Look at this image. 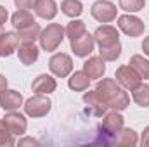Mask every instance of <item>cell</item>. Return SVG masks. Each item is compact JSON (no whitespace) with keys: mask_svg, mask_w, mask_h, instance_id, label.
Returning <instances> with one entry per match:
<instances>
[{"mask_svg":"<svg viewBox=\"0 0 149 147\" xmlns=\"http://www.w3.org/2000/svg\"><path fill=\"white\" fill-rule=\"evenodd\" d=\"M95 90L102 97V101L108 104V107L113 111H125L130 106V95L125 92V88L113 78H102L97 81Z\"/></svg>","mask_w":149,"mask_h":147,"instance_id":"obj_1","label":"cell"},{"mask_svg":"<svg viewBox=\"0 0 149 147\" xmlns=\"http://www.w3.org/2000/svg\"><path fill=\"white\" fill-rule=\"evenodd\" d=\"M64 38H66L64 28L57 23H50L40 31V37H38L40 49L45 50V52H54V50L59 49V45L63 43Z\"/></svg>","mask_w":149,"mask_h":147,"instance_id":"obj_2","label":"cell"},{"mask_svg":"<svg viewBox=\"0 0 149 147\" xmlns=\"http://www.w3.org/2000/svg\"><path fill=\"white\" fill-rule=\"evenodd\" d=\"M23 107H24L26 116H30V118H43V116H47L50 112V109H52V101L47 95L35 94L33 97H30L23 104Z\"/></svg>","mask_w":149,"mask_h":147,"instance_id":"obj_3","label":"cell"},{"mask_svg":"<svg viewBox=\"0 0 149 147\" xmlns=\"http://www.w3.org/2000/svg\"><path fill=\"white\" fill-rule=\"evenodd\" d=\"M116 24H118V28H120V31H123L127 37L130 38H135V37H141V35H144V30H146V24H144V21L141 19V17H137V16H134V14H121V16H118L116 17Z\"/></svg>","mask_w":149,"mask_h":147,"instance_id":"obj_4","label":"cell"},{"mask_svg":"<svg viewBox=\"0 0 149 147\" xmlns=\"http://www.w3.org/2000/svg\"><path fill=\"white\" fill-rule=\"evenodd\" d=\"M49 69L57 78H68L73 73V59L64 52H57L49 59Z\"/></svg>","mask_w":149,"mask_h":147,"instance_id":"obj_5","label":"cell"},{"mask_svg":"<svg viewBox=\"0 0 149 147\" xmlns=\"http://www.w3.org/2000/svg\"><path fill=\"white\" fill-rule=\"evenodd\" d=\"M90 14H92V17L95 21L108 24V23H113L118 17V9L109 0H97L90 7Z\"/></svg>","mask_w":149,"mask_h":147,"instance_id":"obj_6","label":"cell"},{"mask_svg":"<svg viewBox=\"0 0 149 147\" xmlns=\"http://www.w3.org/2000/svg\"><path fill=\"white\" fill-rule=\"evenodd\" d=\"M114 78H116V81L125 88V90H134V88H137L141 83H142V78L139 76V73L130 66V64H123V66H120L118 69H116V73H114Z\"/></svg>","mask_w":149,"mask_h":147,"instance_id":"obj_7","label":"cell"},{"mask_svg":"<svg viewBox=\"0 0 149 147\" xmlns=\"http://www.w3.org/2000/svg\"><path fill=\"white\" fill-rule=\"evenodd\" d=\"M94 40H95V43H97L99 49L111 47V45L120 42V33H118V30L114 26H111V24H102V26H99L94 31Z\"/></svg>","mask_w":149,"mask_h":147,"instance_id":"obj_8","label":"cell"},{"mask_svg":"<svg viewBox=\"0 0 149 147\" xmlns=\"http://www.w3.org/2000/svg\"><path fill=\"white\" fill-rule=\"evenodd\" d=\"M94 47H95V40H94V35L90 33H83L81 37L71 40V52H73L76 57H88L92 52H94Z\"/></svg>","mask_w":149,"mask_h":147,"instance_id":"obj_9","label":"cell"},{"mask_svg":"<svg viewBox=\"0 0 149 147\" xmlns=\"http://www.w3.org/2000/svg\"><path fill=\"white\" fill-rule=\"evenodd\" d=\"M5 125L9 126V130L12 132V135H24L26 130H28V121H26V116L17 112V111H7L5 118H3Z\"/></svg>","mask_w":149,"mask_h":147,"instance_id":"obj_10","label":"cell"},{"mask_svg":"<svg viewBox=\"0 0 149 147\" xmlns=\"http://www.w3.org/2000/svg\"><path fill=\"white\" fill-rule=\"evenodd\" d=\"M125 126V118L120 114V111H111L104 114L102 119V132L108 137H114L121 128Z\"/></svg>","mask_w":149,"mask_h":147,"instance_id":"obj_11","label":"cell"},{"mask_svg":"<svg viewBox=\"0 0 149 147\" xmlns=\"http://www.w3.org/2000/svg\"><path fill=\"white\" fill-rule=\"evenodd\" d=\"M83 71L90 80H101L106 73V61L101 55H88V59L83 62Z\"/></svg>","mask_w":149,"mask_h":147,"instance_id":"obj_12","label":"cell"},{"mask_svg":"<svg viewBox=\"0 0 149 147\" xmlns=\"http://www.w3.org/2000/svg\"><path fill=\"white\" fill-rule=\"evenodd\" d=\"M40 49L35 45V42H19L17 45V57L24 66H31L38 61Z\"/></svg>","mask_w":149,"mask_h":147,"instance_id":"obj_13","label":"cell"},{"mask_svg":"<svg viewBox=\"0 0 149 147\" xmlns=\"http://www.w3.org/2000/svg\"><path fill=\"white\" fill-rule=\"evenodd\" d=\"M23 95L17 90L5 88L3 92H0V107L3 111H17L23 106Z\"/></svg>","mask_w":149,"mask_h":147,"instance_id":"obj_14","label":"cell"},{"mask_svg":"<svg viewBox=\"0 0 149 147\" xmlns=\"http://www.w3.org/2000/svg\"><path fill=\"white\" fill-rule=\"evenodd\" d=\"M31 88L35 94H42V95H49L52 92H56L57 88V81L56 78H52L50 74H38L31 83Z\"/></svg>","mask_w":149,"mask_h":147,"instance_id":"obj_15","label":"cell"},{"mask_svg":"<svg viewBox=\"0 0 149 147\" xmlns=\"http://www.w3.org/2000/svg\"><path fill=\"white\" fill-rule=\"evenodd\" d=\"M83 102L88 106V107H92L94 109V114L95 116H104L106 112H108V104L102 101V97L99 95V92L97 90H88V92H85L83 94Z\"/></svg>","mask_w":149,"mask_h":147,"instance_id":"obj_16","label":"cell"},{"mask_svg":"<svg viewBox=\"0 0 149 147\" xmlns=\"http://www.w3.org/2000/svg\"><path fill=\"white\" fill-rule=\"evenodd\" d=\"M33 10L38 17L45 21H52L57 16V3L56 0H35Z\"/></svg>","mask_w":149,"mask_h":147,"instance_id":"obj_17","label":"cell"},{"mask_svg":"<svg viewBox=\"0 0 149 147\" xmlns=\"http://www.w3.org/2000/svg\"><path fill=\"white\" fill-rule=\"evenodd\" d=\"M19 38L12 31H3L0 37V57H9L14 52H17Z\"/></svg>","mask_w":149,"mask_h":147,"instance_id":"obj_18","label":"cell"},{"mask_svg":"<svg viewBox=\"0 0 149 147\" xmlns=\"http://www.w3.org/2000/svg\"><path fill=\"white\" fill-rule=\"evenodd\" d=\"M68 87L73 90V92H85L88 90L90 87V78L87 76V73L81 69V71H74L70 74L68 78Z\"/></svg>","mask_w":149,"mask_h":147,"instance_id":"obj_19","label":"cell"},{"mask_svg":"<svg viewBox=\"0 0 149 147\" xmlns=\"http://www.w3.org/2000/svg\"><path fill=\"white\" fill-rule=\"evenodd\" d=\"M113 142L118 144V146H127V147H134L139 144V137H137V132L132 130V128H121L114 137H113Z\"/></svg>","mask_w":149,"mask_h":147,"instance_id":"obj_20","label":"cell"},{"mask_svg":"<svg viewBox=\"0 0 149 147\" xmlns=\"http://www.w3.org/2000/svg\"><path fill=\"white\" fill-rule=\"evenodd\" d=\"M10 23H12L14 30H21V28H26V26H30V24H33V23H37V21H35L33 14H31L30 10L17 9V10L12 14V17H10Z\"/></svg>","mask_w":149,"mask_h":147,"instance_id":"obj_21","label":"cell"},{"mask_svg":"<svg viewBox=\"0 0 149 147\" xmlns=\"http://www.w3.org/2000/svg\"><path fill=\"white\" fill-rule=\"evenodd\" d=\"M128 64L139 73V76L142 80H149V59H146L141 54H135V55L130 57V62Z\"/></svg>","mask_w":149,"mask_h":147,"instance_id":"obj_22","label":"cell"},{"mask_svg":"<svg viewBox=\"0 0 149 147\" xmlns=\"http://www.w3.org/2000/svg\"><path fill=\"white\" fill-rule=\"evenodd\" d=\"M61 12L71 19H76L83 12V5L80 0H63L61 2Z\"/></svg>","mask_w":149,"mask_h":147,"instance_id":"obj_23","label":"cell"},{"mask_svg":"<svg viewBox=\"0 0 149 147\" xmlns=\"http://www.w3.org/2000/svg\"><path fill=\"white\" fill-rule=\"evenodd\" d=\"M40 31H42L40 24H38V23H33V24H30V26H26V28L16 30V35L19 38V42H35V40H38V37H40Z\"/></svg>","mask_w":149,"mask_h":147,"instance_id":"obj_24","label":"cell"},{"mask_svg":"<svg viewBox=\"0 0 149 147\" xmlns=\"http://www.w3.org/2000/svg\"><path fill=\"white\" fill-rule=\"evenodd\" d=\"M132 99L137 106L141 107H149V85L148 83H141L137 88L132 90Z\"/></svg>","mask_w":149,"mask_h":147,"instance_id":"obj_25","label":"cell"},{"mask_svg":"<svg viewBox=\"0 0 149 147\" xmlns=\"http://www.w3.org/2000/svg\"><path fill=\"white\" fill-rule=\"evenodd\" d=\"M64 31H66V37L70 38V42H71V40H74V38L81 37V35L87 31V28H85V23H83V21L73 19L71 23H68V26L64 28Z\"/></svg>","mask_w":149,"mask_h":147,"instance_id":"obj_26","label":"cell"},{"mask_svg":"<svg viewBox=\"0 0 149 147\" xmlns=\"http://www.w3.org/2000/svg\"><path fill=\"white\" fill-rule=\"evenodd\" d=\"M99 55L104 59V61H116L120 55H121V43L118 42V43H114L111 47H102V49H99Z\"/></svg>","mask_w":149,"mask_h":147,"instance_id":"obj_27","label":"cell"},{"mask_svg":"<svg viewBox=\"0 0 149 147\" xmlns=\"http://www.w3.org/2000/svg\"><path fill=\"white\" fill-rule=\"evenodd\" d=\"M118 5L121 10L128 12V14H134V12H139L144 9L146 5V0H118Z\"/></svg>","mask_w":149,"mask_h":147,"instance_id":"obj_28","label":"cell"},{"mask_svg":"<svg viewBox=\"0 0 149 147\" xmlns=\"http://www.w3.org/2000/svg\"><path fill=\"white\" fill-rule=\"evenodd\" d=\"M16 140H14V135L12 132L9 130V126L5 125L3 119H0V147L3 146H14Z\"/></svg>","mask_w":149,"mask_h":147,"instance_id":"obj_29","label":"cell"},{"mask_svg":"<svg viewBox=\"0 0 149 147\" xmlns=\"http://www.w3.org/2000/svg\"><path fill=\"white\" fill-rule=\"evenodd\" d=\"M14 3H16V7H17V9L30 10V9H33V5H35V0H14Z\"/></svg>","mask_w":149,"mask_h":147,"instance_id":"obj_30","label":"cell"},{"mask_svg":"<svg viewBox=\"0 0 149 147\" xmlns=\"http://www.w3.org/2000/svg\"><path fill=\"white\" fill-rule=\"evenodd\" d=\"M141 146L149 147V126L144 128V132H142V135H141Z\"/></svg>","mask_w":149,"mask_h":147,"instance_id":"obj_31","label":"cell"},{"mask_svg":"<svg viewBox=\"0 0 149 147\" xmlns=\"http://www.w3.org/2000/svg\"><path fill=\"white\" fill-rule=\"evenodd\" d=\"M7 17H9V12L3 5H0V26H3L7 23Z\"/></svg>","mask_w":149,"mask_h":147,"instance_id":"obj_32","label":"cell"},{"mask_svg":"<svg viewBox=\"0 0 149 147\" xmlns=\"http://www.w3.org/2000/svg\"><path fill=\"white\" fill-rule=\"evenodd\" d=\"M26 144H31V146H40V142L31 139V137H26V139H21L19 140V146H26Z\"/></svg>","mask_w":149,"mask_h":147,"instance_id":"obj_33","label":"cell"},{"mask_svg":"<svg viewBox=\"0 0 149 147\" xmlns=\"http://www.w3.org/2000/svg\"><path fill=\"white\" fill-rule=\"evenodd\" d=\"M7 88V78L3 74H0V92H3Z\"/></svg>","mask_w":149,"mask_h":147,"instance_id":"obj_34","label":"cell"},{"mask_svg":"<svg viewBox=\"0 0 149 147\" xmlns=\"http://www.w3.org/2000/svg\"><path fill=\"white\" fill-rule=\"evenodd\" d=\"M142 50H144L146 55H149V37H146L144 42H142Z\"/></svg>","mask_w":149,"mask_h":147,"instance_id":"obj_35","label":"cell"},{"mask_svg":"<svg viewBox=\"0 0 149 147\" xmlns=\"http://www.w3.org/2000/svg\"><path fill=\"white\" fill-rule=\"evenodd\" d=\"M2 33H3V31H2V30H0V37H2Z\"/></svg>","mask_w":149,"mask_h":147,"instance_id":"obj_36","label":"cell"}]
</instances>
